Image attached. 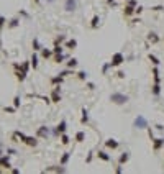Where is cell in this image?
<instances>
[{"label": "cell", "mask_w": 164, "mask_h": 174, "mask_svg": "<svg viewBox=\"0 0 164 174\" xmlns=\"http://www.w3.org/2000/svg\"><path fill=\"white\" fill-rule=\"evenodd\" d=\"M110 100H112V103H117V105H125L128 102V95H125L122 92H113L110 95Z\"/></svg>", "instance_id": "obj_1"}, {"label": "cell", "mask_w": 164, "mask_h": 174, "mask_svg": "<svg viewBox=\"0 0 164 174\" xmlns=\"http://www.w3.org/2000/svg\"><path fill=\"white\" fill-rule=\"evenodd\" d=\"M125 62V56H123V53H115L112 56V61L108 62L110 64V67H118L120 64H123Z\"/></svg>", "instance_id": "obj_2"}, {"label": "cell", "mask_w": 164, "mask_h": 174, "mask_svg": "<svg viewBox=\"0 0 164 174\" xmlns=\"http://www.w3.org/2000/svg\"><path fill=\"white\" fill-rule=\"evenodd\" d=\"M13 67H15V77H16V81L18 82H23L26 79V72L23 71V69H20V64H13Z\"/></svg>", "instance_id": "obj_3"}, {"label": "cell", "mask_w": 164, "mask_h": 174, "mask_svg": "<svg viewBox=\"0 0 164 174\" xmlns=\"http://www.w3.org/2000/svg\"><path fill=\"white\" fill-rule=\"evenodd\" d=\"M51 102L54 103H59L61 102V87L59 86H54V89H53V92H51Z\"/></svg>", "instance_id": "obj_4"}, {"label": "cell", "mask_w": 164, "mask_h": 174, "mask_svg": "<svg viewBox=\"0 0 164 174\" xmlns=\"http://www.w3.org/2000/svg\"><path fill=\"white\" fill-rule=\"evenodd\" d=\"M135 127L139 128V130H144V128H148V120L143 115H138V117L135 118Z\"/></svg>", "instance_id": "obj_5"}, {"label": "cell", "mask_w": 164, "mask_h": 174, "mask_svg": "<svg viewBox=\"0 0 164 174\" xmlns=\"http://www.w3.org/2000/svg\"><path fill=\"white\" fill-rule=\"evenodd\" d=\"M66 128H67V123H66V120H62V122L56 127V130L53 132V133H54V136H59L61 133H66Z\"/></svg>", "instance_id": "obj_6"}, {"label": "cell", "mask_w": 164, "mask_h": 174, "mask_svg": "<svg viewBox=\"0 0 164 174\" xmlns=\"http://www.w3.org/2000/svg\"><path fill=\"white\" fill-rule=\"evenodd\" d=\"M43 173H66V168L62 164H59V166H51V168L43 169Z\"/></svg>", "instance_id": "obj_7"}, {"label": "cell", "mask_w": 164, "mask_h": 174, "mask_svg": "<svg viewBox=\"0 0 164 174\" xmlns=\"http://www.w3.org/2000/svg\"><path fill=\"white\" fill-rule=\"evenodd\" d=\"M153 149L154 151H159V149L164 146V138H153Z\"/></svg>", "instance_id": "obj_8"}, {"label": "cell", "mask_w": 164, "mask_h": 174, "mask_svg": "<svg viewBox=\"0 0 164 174\" xmlns=\"http://www.w3.org/2000/svg\"><path fill=\"white\" fill-rule=\"evenodd\" d=\"M48 135H49V128L48 127H40L38 132H36V136L38 138H48Z\"/></svg>", "instance_id": "obj_9"}, {"label": "cell", "mask_w": 164, "mask_h": 174, "mask_svg": "<svg viewBox=\"0 0 164 174\" xmlns=\"http://www.w3.org/2000/svg\"><path fill=\"white\" fill-rule=\"evenodd\" d=\"M25 136H26L25 133H21V132H15V133L12 135V141H13V143H18V141H21V143H23Z\"/></svg>", "instance_id": "obj_10"}, {"label": "cell", "mask_w": 164, "mask_h": 174, "mask_svg": "<svg viewBox=\"0 0 164 174\" xmlns=\"http://www.w3.org/2000/svg\"><path fill=\"white\" fill-rule=\"evenodd\" d=\"M40 56L43 58V59H49V58H53V49H48V48H41L40 49Z\"/></svg>", "instance_id": "obj_11"}, {"label": "cell", "mask_w": 164, "mask_h": 174, "mask_svg": "<svg viewBox=\"0 0 164 174\" xmlns=\"http://www.w3.org/2000/svg\"><path fill=\"white\" fill-rule=\"evenodd\" d=\"M23 143H25V145H28V146H31V148H35L36 145H38V140H36V138H33V136H25Z\"/></svg>", "instance_id": "obj_12"}, {"label": "cell", "mask_w": 164, "mask_h": 174, "mask_svg": "<svg viewBox=\"0 0 164 174\" xmlns=\"http://www.w3.org/2000/svg\"><path fill=\"white\" fill-rule=\"evenodd\" d=\"M105 146H107V148H110V149H117L118 146H120V143H118L117 140L110 138V140H107V141H105Z\"/></svg>", "instance_id": "obj_13"}, {"label": "cell", "mask_w": 164, "mask_h": 174, "mask_svg": "<svg viewBox=\"0 0 164 174\" xmlns=\"http://www.w3.org/2000/svg\"><path fill=\"white\" fill-rule=\"evenodd\" d=\"M64 8H66V12H74L76 10V0H66Z\"/></svg>", "instance_id": "obj_14"}, {"label": "cell", "mask_w": 164, "mask_h": 174, "mask_svg": "<svg viewBox=\"0 0 164 174\" xmlns=\"http://www.w3.org/2000/svg\"><path fill=\"white\" fill-rule=\"evenodd\" d=\"M151 92H153L154 97H159V94H161V82H154L153 89H151Z\"/></svg>", "instance_id": "obj_15"}, {"label": "cell", "mask_w": 164, "mask_h": 174, "mask_svg": "<svg viewBox=\"0 0 164 174\" xmlns=\"http://www.w3.org/2000/svg\"><path fill=\"white\" fill-rule=\"evenodd\" d=\"M128 159H130V153L128 151H125V153L120 154V159H118V164H125V163H128Z\"/></svg>", "instance_id": "obj_16"}, {"label": "cell", "mask_w": 164, "mask_h": 174, "mask_svg": "<svg viewBox=\"0 0 164 174\" xmlns=\"http://www.w3.org/2000/svg\"><path fill=\"white\" fill-rule=\"evenodd\" d=\"M123 13H125V16H131L135 13V7L130 5V3H126L125 5V10H123Z\"/></svg>", "instance_id": "obj_17"}, {"label": "cell", "mask_w": 164, "mask_h": 174, "mask_svg": "<svg viewBox=\"0 0 164 174\" xmlns=\"http://www.w3.org/2000/svg\"><path fill=\"white\" fill-rule=\"evenodd\" d=\"M97 158L98 159H102V161H112V158H110V154H107L105 151H97Z\"/></svg>", "instance_id": "obj_18"}, {"label": "cell", "mask_w": 164, "mask_h": 174, "mask_svg": "<svg viewBox=\"0 0 164 174\" xmlns=\"http://www.w3.org/2000/svg\"><path fill=\"white\" fill-rule=\"evenodd\" d=\"M148 41H151L153 45H158V43H159V36L156 35L154 31H151V33L148 35Z\"/></svg>", "instance_id": "obj_19"}, {"label": "cell", "mask_w": 164, "mask_h": 174, "mask_svg": "<svg viewBox=\"0 0 164 174\" xmlns=\"http://www.w3.org/2000/svg\"><path fill=\"white\" fill-rule=\"evenodd\" d=\"M20 25V20L18 18H12L8 23H7V28H10V30H13V28H16V26Z\"/></svg>", "instance_id": "obj_20"}, {"label": "cell", "mask_w": 164, "mask_h": 174, "mask_svg": "<svg viewBox=\"0 0 164 174\" xmlns=\"http://www.w3.org/2000/svg\"><path fill=\"white\" fill-rule=\"evenodd\" d=\"M69 159H71V153H64V154L61 156V159H59V164L66 166V164L69 163Z\"/></svg>", "instance_id": "obj_21"}, {"label": "cell", "mask_w": 164, "mask_h": 174, "mask_svg": "<svg viewBox=\"0 0 164 174\" xmlns=\"http://www.w3.org/2000/svg\"><path fill=\"white\" fill-rule=\"evenodd\" d=\"M38 54H36L35 51H33V56H31V59H30V64L33 66V69H38Z\"/></svg>", "instance_id": "obj_22"}, {"label": "cell", "mask_w": 164, "mask_h": 174, "mask_svg": "<svg viewBox=\"0 0 164 174\" xmlns=\"http://www.w3.org/2000/svg\"><path fill=\"white\" fill-rule=\"evenodd\" d=\"M66 48L67 49H76L77 48V40H74V38H72V40H67L66 41Z\"/></svg>", "instance_id": "obj_23"}, {"label": "cell", "mask_w": 164, "mask_h": 174, "mask_svg": "<svg viewBox=\"0 0 164 174\" xmlns=\"http://www.w3.org/2000/svg\"><path fill=\"white\" fill-rule=\"evenodd\" d=\"M89 122V112L87 108H82V117H81V123L82 125H85V123Z\"/></svg>", "instance_id": "obj_24"}, {"label": "cell", "mask_w": 164, "mask_h": 174, "mask_svg": "<svg viewBox=\"0 0 164 174\" xmlns=\"http://www.w3.org/2000/svg\"><path fill=\"white\" fill-rule=\"evenodd\" d=\"M62 82H64V77H62V76H56V77H53V79H51L53 86H61Z\"/></svg>", "instance_id": "obj_25"}, {"label": "cell", "mask_w": 164, "mask_h": 174, "mask_svg": "<svg viewBox=\"0 0 164 174\" xmlns=\"http://www.w3.org/2000/svg\"><path fill=\"white\" fill-rule=\"evenodd\" d=\"M153 77H154V82H161V76H159L158 66H154V67H153Z\"/></svg>", "instance_id": "obj_26"}, {"label": "cell", "mask_w": 164, "mask_h": 174, "mask_svg": "<svg viewBox=\"0 0 164 174\" xmlns=\"http://www.w3.org/2000/svg\"><path fill=\"white\" fill-rule=\"evenodd\" d=\"M31 46H33V51H40L41 48V45H40V40H38V38H35V40H33V43H31Z\"/></svg>", "instance_id": "obj_27"}, {"label": "cell", "mask_w": 164, "mask_h": 174, "mask_svg": "<svg viewBox=\"0 0 164 174\" xmlns=\"http://www.w3.org/2000/svg\"><path fill=\"white\" fill-rule=\"evenodd\" d=\"M53 58H54V62H57V64H61L62 61H64V59H66V56H64V54H53Z\"/></svg>", "instance_id": "obj_28"}, {"label": "cell", "mask_w": 164, "mask_h": 174, "mask_svg": "<svg viewBox=\"0 0 164 174\" xmlns=\"http://www.w3.org/2000/svg\"><path fill=\"white\" fill-rule=\"evenodd\" d=\"M84 138H85V133H84V132H77V133H76V141H77V143H82Z\"/></svg>", "instance_id": "obj_29"}, {"label": "cell", "mask_w": 164, "mask_h": 174, "mask_svg": "<svg viewBox=\"0 0 164 174\" xmlns=\"http://www.w3.org/2000/svg\"><path fill=\"white\" fill-rule=\"evenodd\" d=\"M98 23H100V16H98V15H95V16L92 18V23H90V26H92L94 30H95V28L98 26Z\"/></svg>", "instance_id": "obj_30"}, {"label": "cell", "mask_w": 164, "mask_h": 174, "mask_svg": "<svg viewBox=\"0 0 164 174\" xmlns=\"http://www.w3.org/2000/svg\"><path fill=\"white\" fill-rule=\"evenodd\" d=\"M62 49H64V48H62L61 45H56V43H54V48H53V54H61Z\"/></svg>", "instance_id": "obj_31"}, {"label": "cell", "mask_w": 164, "mask_h": 174, "mask_svg": "<svg viewBox=\"0 0 164 174\" xmlns=\"http://www.w3.org/2000/svg\"><path fill=\"white\" fill-rule=\"evenodd\" d=\"M76 66H77V59L76 58H71V59L67 61V67H69V69H74Z\"/></svg>", "instance_id": "obj_32"}, {"label": "cell", "mask_w": 164, "mask_h": 174, "mask_svg": "<svg viewBox=\"0 0 164 174\" xmlns=\"http://www.w3.org/2000/svg\"><path fill=\"white\" fill-rule=\"evenodd\" d=\"M148 59H149V61H151V62H153L154 66H159V62H161V61H159V59H158V58L154 56V54H148Z\"/></svg>", "instance_id": "obj_33"}, {"label": "cell", "mask_w": 164, "mask_h": 174, "mask_svg": "<svg viewBox=\"0 0 164 174\" xmlns=\"http://www.w3.org/2000/svg\"><path fill=\"white\" fill-rule=\"evenodd\" d=\"M61 143L62 145H69V136L66 133H61Z\"/></svg>", "instance_id": "obj_34"}, {"label": "cell", "mask_w": 164, "mask_h": 174, "mask_svg": "<svg viewBox=\"0 0 164 174\" xmlns=\"http://www.w3.org/2000/svg\"><path fill=\"white\" fill-rule=\"evenodd\" d=\"M5 25H7V18L0 15V33H2V30H3V26Z\"/></svg>", "instance_id": "obj_35"}, {"label": "cell", "mask_w": 164, "mask_h": 174, "mask_svg": "<svg viewBox=\"0 0 164 174\" xmlns=\"http://www.w3.org/2000/svg\"><path fill=\"white\" fill-rule=\"evenodd\" d=\"M71 74H74V71H72V69H69V67H67L66 71H62L61 74H59V76H62V77H67V76H71Z\"/></svg>", "instance_id": "obj_36"}, {"label": "cell", "mask_w": 164, "mask_h": 174, "mask_svg": "<svg viewBox=\"0 0 164 174\" xmlns=\"http://www.w3.org/2000/svg\"><path fill=\"white\" fill-rule=\"evenodd\" d=\"M77 77H79L81 81H85V79H87V72H85V71H81V72H77Z\"/></svg>", "instance_id": "obj_37"}, {"label": "cell", "mask_w": 164, "mask_h": 174, "mask_svg": "<svg viewBox=\"0 0 164 174\" xmlns=\"http://www.w3.org/2000/svg\"><path fill=\"white\" fill-rule=\"evenodd\" d=\"M20 95H16V97L15 99H13V107H15V108H18V107H20Z\"/></svg>", "instance_id": "obj_38"}, {"label": "cell", "mask_w": 164, "mask_h": 174, "mask_svg": "<svg viewBox=\"0 0 164 174\" xmlns=\"http://www.w3.org/2000/svg\"><path fill=\"white\" fill-rule=\"evenodd\" d=\"M62 41H66V36H64V35H61V36H57L56 40H54V43H56V45H61Z\"/></svg>", "instance_id": "obj_39"}, {"label": "cell", "mask_w": 164, "mask_h": 174, "mask_svg": "<svg viewBox=\"0 0 164 174\" xmlns=\"http://www.w3.org/2000/svg\"><path fill=\"white\" fill-rule=\"evenodd\" d=\"M5 112H7V113H15L16 108H15V107H5Z\"/></svg>", "instance_id": "obj_40"}, {"label": "cell", "mask_w": 164, "mask_h": 174, "mask_svg": "<svg viewBox=\"0 0 164 174\" xmlns=\"http://www.w3.org/2000/svg\"><path fill=\"white\" fill-rule=\"evenodd\" d=\"M151 10H153V12H161V10H164V7L163 5H156V7H153Z\"/></svg>", "instance_id": "obj_41"}, {"label": "cell", "mask_w": 164, "mask_h": 174, "mask_svg": "<svg viewBox=\"0 0 164 174\" xmlns=\"http://www.w3.org/2000/svg\"><path fill=\"white\" fill-rule=\"evenodd\" d=\"M141 12H143V7H135V13H136V15H139V13H141Z\"/></svg>", "instance_id": "obj_42"}, {"label": "cell", "mask_w": 164, "mask_h": 174, "mask_svg": "<svg viewBox=\"0 0 164 174\" xmlns=\"http://www.w3.org/2000/svg\"><path fill=\"white\" fill-rule=\"evenodd\" d=\"M107 5H110V7H117V0H107Z\"/></svg>", "instance_id": "obj_43"}, {"label": "cell", "mask_w": 164, "mask_h": 174, "mask_svg": "<svg viewBox=\"0 0 164 174\" xmlns=\"http://www.w3.org/2000/svg\"><path fill=\"white\" fill-rule=\"evenodd\" d=\"M115 173H117V174H122V173H123V169H122V164H118L117 168H115Z\"/></svg>", "instance_id": "obj_44"}, {"label": "cell", "mask_w": 164, "mask_h": 174, "mask_svg": "<svg viewBox=\"0 0 164 174\" xmlns=\"http://www.w3.org/2000/svg\"><path fill=\"white\" fill-rule=\"evenodd\" d=\"M7 153L10 154V156H13V154H16V151H15L13 148H8V149H7Z\"/></svg>", "instance_id": "obj_45"}, {"label": "cell", "mask_w": 164, "mask_h": 174, "mask_svg": "<svg viewBox=\"0 0 164 174\" xmlns=\"http://www.w3.org/2000/svg\"><path fill=\"white\" fill-rule=\"evenodd\" d=\"M92 156H94V153H92V151H90V153H89V156H87V159H85V161H87V163H90V161H92Z\"/></svg>", "instance_id": "obj_46"}, {"label": "cell", "mask_w": 164, "mask_h": 174, "mask_svg": "<svg viewBox=\"0 0 164 174\" xmlns=\"http://www.w3.org/2000/svg\"><path fill=\"white\" fill-rule=\"evenodd\" d=\"M117 76L120 77V79H123V77H125V72H123V71H118V72H117Z\"/></svg>", "instance_id": "obj_47"}, {"label": "cell", "mask_w": 164, "mask_h": 174, "mask_svg": "<svg viewBox=\"0 0 164 174\" xmlns=\"http://www.w3.org/2000/svg\"><path fill=\"white\" fill-rule=\"evenodd\" d=\"M108 67H110V64H105V66H103V74H107V71H108Z\"/></svg>", "instance_id": "obj_48"}, {"label": "cell", "mask_w": 164, "mask_h": 174, "mask_svg": "<svg viewBox=\"0 0 164 174\" xmlns=\"http://www.w3.org/2000/svg\"><path fill=\"white\" fill-rule=\"evenodd\" d=\"M156 130H159V132H163V130H164V127H163V125H156Z\"/></svg>", "instance_id": "obj_49"}, {"label": "cell", "mask_w": 164, "mask_h": 174, "mask_svg": "<svg viewBox=\"0 0 164 174\" xmlns=\"http://www.w3.org/2000/svg\"><path fill=\"white\" fill-rule=\"evenodd\" d=\"M40 2H41V0H35V3H40Z\"/></svg>", "instance_id": "obj_50"}, {"label": "cell", "mask_w": 164, "mask_h": 174, "mask_svg": "<svg viewBox=\"0 0 164 174\" xmlns=\"http://www.w3.org/2000/svg\"><path fill=\"white\" fill-rule=\"evenodd\" d=\"M125 2H128V0H125Z\"/></svg>", "instance_id": "obj_51"}]
</instances>
